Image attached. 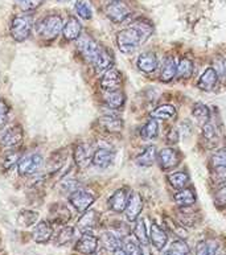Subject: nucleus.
I'll list each match as a JSON object with an SVG mask.
<instances>
[{
    "instance_id": "obj_1",
    "label": "nucleus",
    "mask_w": 226,
    "mask_h": 255,
    "mask_svg": "<svg viewBox=\"0 0 226 255\" xmlns=\"http://www.w3.org/2000/svg\"><path fill=\"white\" fill-rule=\"evenodd\" d=\"M64 20L62 16L58 13H49L38 20L36 23V32L44 40H54L58 34L62 32L64 28Z\"/></svg>"
},
{
    "instance_id": "obj_2",
    "label": "nucleus",
    "mask_w": 226,
    "mask_h": 255,
    "mask_svg": "<svg viewBox=\"0 0 226 255\" xmlns=\"http://www.w3.org/2000/svg\"><path fill=\"white\" fill-rule=\"evenodd\" d=\"M143 44L140 34L132 27L124 28L116 33V45L123 54H132Z\"/></svg>"
},
{
    "instance_id": "obj_3",
    "label": "nucleus",
    "mask_w": 226,
    "mask_h": 255,
    "mask_svg": "<svg viewBox=\"0 0 226 255\" xmlns=\"http://www.w3.org/2000/svg\"><path fill=\"white\" fill-rule=\"evenodd\" d=\"M32 28H33V17L29 13H24L13 17L11 23V37L17 42L25 41L32 33Z\"/></svg>"
},
{
    "instance_id": "obj_4",
    "label": "nucleus",
    "mask_w": 226,
    "mask_h": 255,
    "mask_svg": "<svg viewBox=\"0 0 226 255\" xmlns=\"http://www.w3.org/2000/svg\"><path fill=\"white\" fill-rule=\"evenodd\" d=\"M44 165V157L40 153H28L17 163V172L21 176H33L36 175Z\"/></svg>"
},
{
    "instance_id": "obj_5",
    "label": "nucleus",
    "mask_w": 226,
    "mask_h": 255,
    "mask_svg": "<svg viewBox=\"0 0 226 255\" xmlns=\"http://www.w3.org/2000/svg\"><path fill=\"white\" fill-rule=\"evenodd\" d=\"M77 48L80 50V53L82 54V57L88 62L93 64L102 46L88 34H81V37L77 40Z\"/></svg>"
},
{
    "instance_id": "obj_6",
    "label": "nucleus",
    "mask_w": 226,
    "mask_h": 255,
    "mask_svg": "<svg viewBox=\"0 0 226 255\" xmlns=\"http://www.w3.org/2000/svg\"><path fill=\"white\" fill-rule=\"evenodd\" d=\"M131 13H132V11H131L130 5L126 1H123V0L112 1L106 7V16L114 24H120L123 21H126L131 16Z\"/></svg>"
},
{
    "instance_id": "obj_7",
    "label": "nucleus",
    "mask_w": 226,
    "mask_h": 255,
    "mask_svg": "<svg viewBox=\"0 0 226 255\" xmlns=\"http://www.w3.org/2000/svg\"><path fill=\"white\" fill-rule=\"evenodd\" d=\"M94 201H96V196L84 189H77L69 194L70 205L73 206L78 213H85L94 204Z\"/></svg>"
},
{
    "instance_id": "obj_8",
    "label": "nucleus",
    "mask_w": 226,
    "mask_h": 255,
    "mask_svg": "<svg viewBox=\"0 0 226 255\" xmlns=\"http://www.w3.org/2000/svg\"><path fill=\"white\" fill-rule=\"evenodd\" d=\"M157 163L159 167L163 171H171L173 168H176L181 161V153L177 149L168 147L163 148L157 152Z\"/></svg>"
},
{
    "instance_id": "obj_9",
    "label": "nucleus",
    "mask_w": 226,
    "mask_h": 255,
    "mask_svg": "<svg viewBox=\"0 0 226 255\" xmlns=\"http://www.w3.org/2000/svg\"><path fill=\"white\" fill-rule=\"evenodd\" d=\"M24 131L20 125H13L5 128L0 136V144L5 148H15L23 141Z\"/></svg>"
},
{
    "instance_id": "obj_10",
    "label": "nucleus",
    "mask_w": 226,
    "mask_h": 255,
    "mask_svg": "<svg viewBox=\"0 0 226 255\" xmlns=\"http://www.w3.org/2000/svg\"><path fill=\"white\" fill-rule=\"evenodd\" d=\"M93 155H94V151H93L92 144L85 143V141L78 143V144L74 147L73 151L74 164L77 165V168H80V169L88 168L89 164H92Z\"/></svg>"
},
{
    "instance_id": "obj_11",
    "label": "nucleus",
    "mask_w": 226,
    "mask_h": 255,
    "mask_svg": "<svg viewBox=\"0 0 226 255\" xmlns=\"http://www.w3.org/2000/svg\"><path fill=\"white\" fill-rule=\"evenodd\" d=\"M72 220V212L65 204L56 202L49 208L48 221L52 225H66Z\"/></svg>"
},
{
    "instance_id": "obj_12",
    "label": "nucleus",
    "mask_w": 226,
    "mask_h": 255,
    "mask_svg": "<svg viewBox=\"0 0 226 255\" xmlns=\"http://www.w3.org/2000/svg\"><path fill=\"white\" fill-rule=\"evenodd\" d=\"M100 85L101 89H102L105 93L119 90L120 86H122V74H120L119 70L112 68L110 70H108V72H105L104 74H102Z\"/></svg>"
},
{
    "instance_id": "obj_13",
    "label": "nucleus",
    "mask_w": 226,
    "mask_h": 255,
    "mask_svg": "<svg viewBox=\"0 0 226 255\" xmlns=\"http://www.w3.org/2000/svg\"><path fill=\"white\" fill-rule=\"evenodd\" d=\"M98 245H100V240L96 236H93L92 233H85L76 242L74 250L82 255H93L97 252Z\"/></svg>"
},
{
    "instance_id": "obj_14",
    "label": "nucleus",
    "mask_w": 226,
    "mask_h": 255,
    "mask_svg": "<svg viewBox=\"0 0 226 255\" xmlns=\"http://www.w3.org/2000/svg\"><path fill=\"white\" fill-rule=\"evenodd\" d=\"M130 193L131 192H128L127 188L116 189V191L110 196V198H109V201H108L109 208H110L114 213H123V212L126 210Z\"/></svg>"
},
{
    "instance_id": "obj_15",
    "label": "nucleus",
    "mask_w": 226,
    "mask_h": 255,
    "mask_svg": "<svg viewBox=\"0 0 226 255\" xmlns=\"http://www.w3.org/2000/svg\"><path fill=\"white\" fill-rule=\"evenodd\" d=\"M143 209V198L139 192H131L124 214L128 221H136Z\"/></svg>"
},
{
    "instance_id": "obj_16",
    "label": "nucleus",
    "mask_w": 226,
    "mask_h": 255,
    "mask_svg": "<svg viewBox=\"0 0 226 255\" xmlns=\"http://www.w3.org/2000/svg\"><path fill=\"white\" fill-rule=\"evenodd\" d=\"M114 54H113L112 50L102 46L100 53H98V56H97L94 62H93V65H94L97 73H102L104 74L105 72H108V70H110L114 66Z\"/></svg>"
},
{
    "instance_id": "obj_17",
    "label": "nucleus",
    "mask_w": 226,
    "mask_h": 255,
    "mask_svg": "<svg viewBox=\"0 0 226 255\" xmlns=\"http://www.w3.org/2000/svg\"><path fill=\"white\" fill-rule=\"evenodd\" d=\"M54 234L53 225L50 224L49 221H38L35 226V230H33V241L37 242V244H48L52 237Z\"/></svg>"
},
{
    "instance_id": "obj_18",
    "label": "nucleus",
    "mask_w": 226,
    "mask_h": 255,
    "mask_svg": "<svg viewBox=\"0 0 226 255\" xmlns=\"http://www.w3.org/2000/svg\"><path fill=\"white\" fill-rule=\"evenodd\" d=\"M82 34V24L76 16H69L62 28V36L68 41H76Z\"/></svg>"
},
{
    "instance_id": "obj_19",
    "label": "nucleus",
    "mask_w": 226,
    "mask_h": 255,
    "mask_svg": "<svg viewBox=\"0 0 226 255\" xmlns=\"http://www.w3.org/2000/svg\"><path fill=\"white\" fill-rule=\"evenodd\" d=\"M100 224V214L97 210H86L85 213H82L81 218L77 222V226L81 232L84 233H92V230L98 226Z\"/></svg>"
},
{
    "instance_id": "obj_20",
    "label": "nucleus",
    "mask_w": 226,
    "mask_h": 255,
    "mask_svg": "<svg viewBox=\"0 0 226 255\" xmlns=\"http://www.w3.org/2000/svg\"><path fill=\"white\" fill-rule=\"evenodd\" d=\"M148 237H150V244L152 245L153 248L157 249V250H163V249H165L167 242H168V234H167V232H165L164 229L160 228L159 225L151 224Z\"/></svg>"
},
{
    "instance_id": "obj_21",
    "label": "nucleus",
    "mask_w": 226,
    "mask_h": 255,
    "mask_svg": "<svg viewBox=\"0 0 226 255\" xmlns=\"http://www.w3.org/2000/svg\"><path fill=\"white\" fill-rule=\"evenodd\" d=\"M219 82V73L215 68H207L197 81V88L204 92H211Z\"/></svg>"
},
{
    "instance_id": "obj_22",
    "label": "nucleus",
    "mask_w": 226,
    "mask_h": 255,
    "mask_svg": "<svg viewBox=\"0 0 226 255\" xmlns=\"http://www.w3.org/2000/svg\"><path fill=\"white\" fill-rule=\"evenodd\" d=\"M115 159V152L109 148H98L94 151L92 164H94L97 168L106 169L113 164Z\"/></svg>"
},
{
    "instance_id": "obj_23",
    "label": "nucleus",
    "mask_w": 226,
    "mask_h": 255,
    "mask_svg": "<svg viewBox=\"0 0 226 255\" xmlns=\"http://www.w3.org/2000/svg\"><path fill=\"white\" fill-rule=\"evenodd\" d=\"M100 126L105 129V131H108V132L112 133H116L120 132L123 129V126H124V123L119 117L114 114H105L104 117H101L100 121Z\"/></svg>"
},
{
    "instance_id": "obj_24",
    "label": "nucleus",
    "mask_w": 226,
    "mask_h": 255,
    "mask_svg": "<svg viewBox=\"0 0 226 255\" xmlns=\"http://www.w3.org/2000/svg\"><path fill=\"white\" fill-rule=\"evenodd\" d=\"M157 66H159V62H157L156 54L152 53V52H146V53H142L139 56L138 68L143 73L152 74L157 69Z\"/></svg>"
},
{
    "instance_id": "obj_25",
    "label": "nucleus",
    "mask_w": 226,
    "mask_h": 255,
    "mask_svg": "<svg viewBox=\"0 0 226 255\" xmlns=\"http://www.w3.org/2000/svg\"><path fill=\"white\" fill-rule=\"evenodd\" d=\"M177 74V64L172 56H168L165 58L160 70V81L163 82H169L172 81Z\"/></svg>"
},
{
    "instance_id": "obj_26",
    "label": "nucleus",
    "mask_w": 226,
    "mask_h": 255,
    "mask_svg": "<svg viewBox=\"0 0 226 255\" xmlns=\"http://www.w3.org/2000/svg\"><path fill=\"white\" fill-rule=\"evenodd\" d=\"M105 102L108 105L112 110H119L124 106L126 103V96L124 93L119 89V90H115V92H108L105 93Z\"/></svg>"
},
{
    "instance_id": "obj_27",
    "label": "nucleus",
    "mask_w": 226,
    "mask_h": 255,
    "mask_svg": "<svg viewBox=\"0 0 226 255\" xmlns=\"http://www.w3.org/2000/svg\"><path fill=\"white\" fill-rule=\"evenodd\" d=\"M157 160V151L155 145H148L138 157H136V164L139 167L148 168L152 167L155 161Z\"/></svg>"
},
{
    "instance_id": "obj_28",
    "label": "nucleus",
    "mask_w": 226,
    "mask_h": 255,
    "mask_svg": "<svg viewBox=\"0 0 226 255\" xmlns=\"http://www.w3.org/2000/svg\"><path fill=\"white\" fill-rule=\"evenodd\" d=\"M173 200L176 202V205H179L180 208H189L196 202V194L189 188H184L175 193Z\"/></svg>"
},
{
    "instance_id": "obj_29",
    "label": "nucleus",
    "mask_w": 226,
    "mask_h": 255,
    "mask_svg": "<svg viewBox=\"0 0 226 255\" xmlns=\"http://www.w3.org/2000/svg\"><path fill=\"white\" fill-rule=\"evenodd\" d=\"M176 107L173 106V105H168V103L157 106L156 109L151 113V117H152L153 119H161V121L176 118Z\"/></svg>"
},
{
    "instance_id": "obj_30",
    "label": "nucleus",
    "mask_w": 226,
    "mask_h": 255,
    "mask_svg": "<svg viewBox=\"0 0 226 255\" xmlns=\"http://www.w3.org/2000/svg\"><path fill=\"white\" fill-rule=\"evenodd\" d=\"M167 179H168L169 185L179 191L184 189L191 181V177L187 172H172V173H169Z\"/></svg>"
},
{
    "instance_id": "obj_31",
    "label": "nucleus",
    "mask_w": 226,
    "mask_h": 255,
    "mask_svg": "<svg viewBox=\"0 0 226 255\" xmlns=\"http://www.w3.org/2000/svg\"><path fill=\"white\" fill-rule=\"evenodd\" d=\"M74 237H76V229L73 226H62L54 237V244L57 246H64L70 244L74 240Z\"/></svg>"
},
{
    "instance_id": "obj_32",
    "label": "nucleus",
    "mask_w": 226,
    "mask_h": 255,
    "mask_svg": "<svg viewBox=\"0 0 226 255\" xmlns=\"http://www.w3.org/2000/svg\"><path fill=\"white\" fill-rule=\"evenodd\" d=\"M122 246L127 255H144L142 250L143 246L134 236L124 237L122 240Z\"/></svg>"
},
{
    "instance_id": "obj_33",
    "label": "nucleus",
    "mask_w": 226,
    "mask_h": 255,
    "mask_svg": "<svg viewBox=\"0 0 226 255\" xmlns=\"http://www.w3.org/2000/svg\"><path fill=\"white\" fill-rule=\"evenodd\" d=\"M38 222V213L35 210H21L17 214V224L21 228H31Z\"/></svg>"
},
{
    "instance_id": "obj_34",
    "label": "nucleus",
    "mask_w": 226,
    "mask_h": 255,
    "mask_svg": "<svg viewBox=\"0 0 226 255\" xmlns=\"http://www.w3.org/2000/svg\"><path fill=\"white\" fill-rule=\"evenodd\" d=\"M140 136L144 140H153V139H156L159 136V123H157L156 119L151 118L142 127V129H140Z\"/></svg>"
},
{
    "instance_id": "obj_35",
    "label": "nucleus",
    "mask_w": 226,
    "mask_h": 255,
    "mask_svg": "<svg viewBox=\"0 0 226 255\" xmlns=\"http://www.w3.org/2000/svg\"><path fill=\"white\" fill-rule=\"evenodd\" d=\"M191 250L189 246L183 240L173 241L168 248L165 249L161 255H189Z\"/></svg>"
},
{
    "instance_id": "obj_36",
    "label": "nucleus",
    "mask_w": 226,
    "mask_h": 255,
    "mask_svg": "<svg viewBox=\"0 0 226 255\" xmlns=\"http://www.w3.org/2000/svg\"><path fill=\"white\" fill-rule=\"evenodd\" d=\"M192 115L197 119V122L200 125H205V123L209 122L211 119V111H209V107L204 103L199 102L193 105V109H192Z\"/></svg>"
},
{
    "instance_id": "obj_37",
    "label": "nucleus",
    "mask_w": 226,
    "mask_h": 255,
    "mask_svg": "<svg viewBox=\"0 0 226 255\" xmlns=\"http://www.w3.org/2000/svg\"><path fill=\"white\" fill-rule=\"evenodd\" d=\"M66 152L65 149H60V151H56L54 153H52L48 160V168L49 171L57 172L62 168V165L65 164L66 161Z\"/></svg>"
},
{
    "instance_id": "obj_38",
    "label": "nucleus",
    "mask_w": 226,
    "mask_h": 255,
    "mask_svg": "<svg viewBox=\"0 0 226 255\" xmlns=\"http://www.w3.org/2000/svg\"><path fill=\"white\" fill-rule=\"evenodd\" d=\"M101 242L104 245V248L110 253L114 252L115 249H118L122 246V240H119L116 234L110 232H106L102 234V237H101Z\"/></svg>"
},
{
    "instance_id": "obj_39",
    "label": "nucleus",
    "mask_w": 226,
    "mask_h": 255,
    "mask_svg": "<svg viewBox=\"0 0 226 255\" xmlns=\"http://www.w3.org/2000/svg\"><path fill=\"white\" fill-rule=\"evenodd\" d=\"M20 159H21V155H20L19 149L9 148L7 152L4 153L3 160H1V167H3V169L8 171V169H11L12 167L17 165Z\"/></svg>"
},
{
    "instance_id": "obj_40",
    "label": "nucleus",
    "mask_w": 226,
    "mask_h": 255,
    "mask_svg": "<svg viewBox=\"0 0 226 255\" xmlns=\"http://www.w3.org/2000/svg\"><path fill=\"white\" fill-rule=\"evenodd\" d=\"M193 70H195V66H193V62L189 60V58L184 57L181 58L180 62L177 64V78L180 80H187V78H191L192 74H193Z\"/></svg>"
},
{
    "instance_id": "obj_41",
    "label": "nucleus",
    "mask_w": 226,
    "mask_h": 255,
    "mask_svg": "<svg viewBox=\"0 0 226 255\" xmlns=\"http://www.w3.org/2000/svg\"><path fill=\"white\" fill-rule=\"evenodd\" d=\"M74 11H76L77 16L82 20H92L93 8L86 0H77L74 4Z\"/></svg>"
},
{
    "instance_id": "obj_42",
    "label": "nucleus",
    "mask_w": 226,
    "mask_h": 255,
    "mask_svg": "<svg viewBox=\"0 0 226 255\" xmlns=\"http://www.w3.org/2000/svg\"><path fill=\"white\" fill-rule=\"evenodd\" d=\"M130 27L136 29V32L140 34L143 42L146 41L147 38L150 37L153 32V28L152 25H151V23L150 21H146V20H136V21H134V23L131 24Z\"/></svg>"
},
{
    "instance_id": "obj_43",
    "label": "nucleus",
    "mask_w": 226,
    "mask_h": 255,
    "mask_svg": "<svg viewBox=\"0 0 226 255\" xmlns=\"http://www.w3.org/2000/svg\"><path fill=\"white\" fill-rule=\"evenodd\" d=\"M134 237L139 241V244L147 248L150 245V237H148V233H147V228L144 222L138 221V224L135 225L134 229Z\"/></svg>"
},
{
    "instance_id": "obj_44",
    "label": "nucleus",
    "mask_w": 226,
    "mask_h": 255,
    "mask_svg": "<svg viewBox=\"0 0 226 255\" xmlns=\"http://www.w3.org/2000/svg\"><path fill=\"white\" fill-rule=\"evenodd\" d=\"M196 255H220V246L216 242H201L197 246Z\"/></svg>"
},
{
    "instance_id": "obj_45",
    "label": "nucleus",
    "mask_w": 226,
    "mask_h": 255,
    "mask_svg": "<svg viewBox=\"0 0 226 255\" xmlns=\"http://www.w3.org/2000/svg\"><path fill=\"white\" fill-rule=\"evenodd\" d=\"M211 163L213 167H226V147L213 152L211 157Z\"/></svg>"
},
{
    "instance_id": "obj_46",
    "label": "nucleus",
    "mask_w": 226,
    "mask_h": 255,
    "mask_svg": "<svg viewBox=\"0 0 226 255\" xmlns=\"http://www.w3.org/2000/svg\"><path fill=\"white\" fill-rule=\"evenodd\" d=\"M211 179L215 184L226 183V167H213L211 172Z\"/></svg>"
},
{
    "instance_id": "obj_47",
    "label": "nucleus",
    "mask_w": 226,
    "mask_h": 255,
    "mask_svg": "<svg viewBox=\"0 0 226 255\" xmlns=\"http://www.w3.org/2000/svg\"><path fill=\"white\" fill-rule=\"evenodd\" d=\"M203 136L205 137V140H216L217 139V129L212 125L211 122L205 123L203 126Z\"/></svg>"
},
{
    "instance_id": "obj_48",
    "label": "nucleus",
    "mask_w": 226,
    "mask_h": 255,
    "mask_svg": "<svg viewBox=\"0 0 226 255\" xmlns=\"http://www.w3.org/2000/svg\"><path fill=\"white\" fill-rule=\"evenodd\" d=\"M11 107L8 106V103L4 99H0V127H3L8 121Z\"/></svg>"
},
{
    "instance_id": "obj_49",
    "label": "nucleus",
    "mask_w": 226,
    "mask_h": 255,
    "mask_svg": "<svg viewBox=\"0 0 226 255\" xmlns=\"http://www.w3.org/2000/svg\"><path fill=\"white\" fill-rule=\"evenodd\" d=\"M215 204L219 208H225L226 206V185L221 187L215 194Z\"/></svg>"
},
{
    "instance_id": "obj_50",
    "label": "nucleus",
    "mask_w": 226,
    "mask_h": 255,
    "mask_svg": "<svg viewBox=\"0 0 226 255\" xmlns=\"http://www.w3.org/2000/svg\"><path fill=\"white\" fill-rule=\"evenodd\" d=\"M165 139H167V143H169V144H177V141L180 139L179 131H177L175 127H171V128L168 129L167 135H165Z\"/></svg>"
},
{
    "instance_id": "obj_51",
    "label": "nucleus",
    "mask_w": 226,
    "mask_h": 255,
    "mask_svg": "<svg viewBox=\"0 0 226 255\" xmlns=\"http://www.w3.org/2000/svg\"><path fill=\"white\" fill-rule=\"evenodd\" d=\"M21 4V7L25 11H33L36 8H38L42 4V0H24Z\"/></svg>"
},
{
    "instance_id": "obj_52",
    "label": "nucleus",
    "mask_w": 226,
    "mask_h": 255,
    "mask_svg": "<svg viewBox=\"0 0 226 255\" xmlns=\"http://www.w3.org/2000/svg\"><path fill=\"white\" fill-rule=\"evenodd\" d=\"M112 255H127V254H126V252H124L123 246H120V248L115 249L114 252H112Z\"/></svg>"
},
{
    "instance_id": "obj_53",
    "label": "nucleus",
    "mask_w": 226,
    "mask_h": 255,
    "mask_svg": "<svg viewBox=\"0 0 226 255\" xmlns=\"http://www.w3.org/2000/svg\"><path fill=\"white\" fill-rule=\"evenodd\" d=\"M57 3H69V1H72V0H56Z\"/></svg>"
},
{
    "instance_id": "obj_54",
    "label": "nucleus",
    "mask_w": 226,
    "mask_h": 255,
    "mask_svg": "<svg viewBox=\"0 0 226 255\" xmlns=\"http://www.w3.org/2000/svg\"><path fill=\"white\" fill-rule=\"evenodd\" d=\"M17 1H19V3H23L24 0H17Z\"/></svg>"
},
{
    "instance_id": "obj_55",
    "label": "nucleus",
    "mask_w": 226,
    "mask_h": 255,
    "mask_svg": "<svg viewBox=\"0 0 226 255\" xmlns=\"http://www.w3.org/2000/svg\"><path fill=\"white\" fill-rule=\"evenodd\" d=\"M112 1H118V0H112Z\"/></svg>"
},
{
    "instance_id": "obj_56",
    "label": "nucleus",
    "mask_w": 226,
    "mask_h": 255,
    "mask_svg": "<svg viewBox=\"0 0 226 255\" xmlns=\"http://www.w3.org/2000/svg\"><path fill=\"white\" fill-rule=\"evenodd\" d=\"M220 255H223V254H220Z\"/></svg>"
}]
</instances>
